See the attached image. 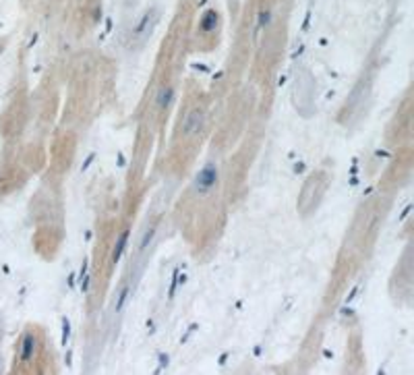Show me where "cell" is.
Segmentation results:
<instances>
[{"mask_svg":"<svg viewBox=\"0 0 414 375\" xmlns=\"http://www.w3.org/2000/svg\"><path fill=\"white\" fill-rule=\"evenodd\" d=\"M271 19H273V13L270 9L259 11V17H257V23H255V34H263V31L270 27Z\"/></svg>","mask_w":414,"mask_h":375,"instance_id":"cell-7","label":"cell"},{"mask_svg":"<svg viewBox=\"0 0 414 375\" xmlns=\"http://www.w3.org/2000/svg\"><path fill=\"white\" fill-rule=\"evenodd\" d=\"M127 243H128V230L120 232V237H118V240H116V247H114V251H112V261H114V263L120 259L122 251L127 249Z\"/></svg>","mask_w":414,"mask_h":375,"instance_id":"cell-9","label":"cell"},{"mask_svg":"<svg viewBox=\"0 0 414 375\" xmlns=\"http://www.w3.org/2000/svg\"><path fill=\"white\" fill-rule=\"evenodd\" d=\"M159 21V11L158 9H149L143 13V17L137 21V25L133 27L131 31V44L135 46H143L145 42L149 40V35L153 34V29H156Z\"/></svg>","mask_w":414,"mask_h":375,"instance_id":"cell-2","label":"cell"},{"mask_svg":"<svg viewBox=\"0 0 414 375\" xmlns=\"http://www.w3.org/2000/svg\"><path fill=\"white\" fill-rule=\"evenodd\" d=\"M218 181H220L218 164H216V162L205 164V166L197 172L195 181H193V191H195V195H199V197H207V195H211V191L218 187Z\"/></svg>","mask_w":414,"mask_h":375,"instance_id":"cell-1","label":"cell"},{"mask_svg":"<svg viewBox=\"0 0 414 375\" xmlns=\"http://www.w3.org/2000/svg\"><path fill=\"white\" fill-rule=\"evenodd\" d=\"M176 98V91L172 85H164V87H159V91L156 93V108L158 110H168V108L172 106V102Z\"/></svg>","mask_w":414,"mask_h":375,"instance_id":"cell-5","label":"cell"},{"mask_svg":"<svg viewBox=\"0 0 414 375\" xmlns=\"http://www.w3.org/2000/svg\"><path fill=\"white\" fill-rule=\"evenodd\" d=\"M205 112L201 108H191L187 112L185 120H182V135L185 137H193V135H199V133L203 131L205 127Z\"/></svg>","mask_w":414,"mask_h":375,"instance_id":"cell-3","label":"cell"},{"mask_svg":"<svg viewBox=\"0 0 414 375\" xmlns=\"http://www.w3.org/2000/svg\"><path fill=\"white\" fill-rule=\"evenodd\" d=\"M35 350H37V340H35V336H33L32 332H27V334L21 338V344H19V358H21L23 363L33 361Z\"/></svg>","mask_w":414,"mask_h":375,"instance_id":"cell-4","label":"cell"},{"mask_svg":"<svg viewBox=\"0 0 414 375\" xmlns=\"http://www.w3.org/2000/svg\"><path fill=\"white\" fill-rule=\"evenodd\" d=\"M128 301V286H122L118 294H116V301H114V309H112V313L114 315H120L122 311H125V305Z\"/></svg>","mask_w":414,"mask_h":375,"instance_id":"cell-8","label":"cell"},{"mask_svg":"<svg viewBox=\"0 0 414 375\" xmlns=\"http://www.w3.org/2000/svg\"><path fill=\"white\" fill-rule=\"evenodd\" d=\"M216 21H218V17H216V13L213 11H209L205 15V17L201 19V27L205 29V31H211L213 27H216Z\"/></svg>","mask_w":414,"mask_h":375,"instance_id":"cell-10","label":"cell"},{"mask_svg":"<svg viewBox=\"0 0 414 375\" xmlns=\"http://www.w3.org/2000/svg\"><path fill=\"white\" fill-rule=\"evenodd\" d=\"M156 232H158V228H156V224H151L147 230L143 232V237H141V240H139V247H137V253L139 255H143L147 249L153 245V239H156Z\"/></svg>","mask_w":414,"mask_h":375,"instance_id":"cell-6","label":"cell"}]
</instances>
